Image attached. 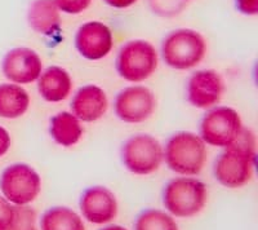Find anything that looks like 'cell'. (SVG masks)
I'll use <instances>...</instances> for the list:
<instances>
[{
    "label": "cell",
    "mask_w": 258,
    "mask_h": 230,
    "mask_svg": "<svg viewBox=\"0 0 258 230\" xmlns=\"http://www.w3.org/2000/svg\"><path fill=\"white\" fill-rule=\"evenodd\" d=\"M0 189L8 202L16 206H27L40 193V176L29 164L16 163L7 167L2 174Z\"/></svg>",
    "instance_id": "7"
},
{
    "label": "cell",
    "mask_w": 258,
    "mask_h": 230,
    "mask_svg": "<svg viewBox=\"0 0 258 230\" xmlns=\"http://www.w3.org/2000/svg\"><path fill=\"white\" fill-rule=\"evenodd\" d=\"M164 151L160 142L150 135H136L121 146V162L135 175H150L160 167Z\"/></svg>",
    "instance_id": "6"
},
{
    "label": "cell",
    "mask_w": 258,
    "mask_h": 230,
    "mask_svg": "<svg viewBox=\"0 0 258 230\" xmlns=\"http://www.w3.org/2000/svg\"><path fill=\"white\" fill-rule=\"evenodd\" d=\"M7 230H36V212L27 206H15V218Z\"/></svg>",
    "instance_id": "21"
},
{
    "label": "cell",
    "mask_w": 258,
    "mask_h": 230,
    "mask_svg": "<svg viewBox=\"0 0 258 230\" xmlns=\"http://www.w3.org/2000/svg\"><path fill=\"white\" fill-rule=\"evenodd\" d=\"M49 133L57 144L70 148L80 141L83 128L80 121L73 112L61 111L50 119Z\"/></svg>",
    "instance_id": "17"
},
{
    "label": "cell",
    "mask_w": 258,
    "mask_h": 230,
    "mask_svg": "<svg viewBox=\"0 0 258 230\" xmlns=\"http://www.w3.org/2000/svg\"><path fill=\"white\" fill-rule=\"evenodd\" d=\"M3 74L7 79L17 84H29L39 79L43 70L41 59L30 48H15L4 56Z\"/></svg>",
    "instance_id": "11"
},
{
    "label": "cell",
    "mask_w": 258,
    "mask_h": 230,
    "mask_svg": "<svg viewBox=\"0 0 258 230\" xmlns=\"http://www.w3.org/2000/svg\"><path fill=\"white\" fill-rule=\"evenodd\" d=\"M135 230H178L172 216L160 210L142 211L136 218Z\"/></svg>",
    "instance_id": "20"
},
{
    "label": "cell",
    "mask_w": 258,
    "mask_h": 230,
    "mask_svg": "<svg viewBox=\"0 0 258 230\" xmlns=\"http://www.w3.org/2000/svg\"><path fill=\"white\" fill-rule=\"evenodd\" d=\"M73 88V80L64 69L50 66L41 71L38 79V91L48 102H59L68 98Z\"/></svg>",
    "instance_id": "16"
},
{
    "label": "cell",
    "mask_w": 258,
    "mask_h": 230,
    "mask_svg": "<svg viewBox=\"0 0 258 230\" xmlns=\"http://www.w3.org/2000/svg\"><path fill=\"white\" fill-rule=\"evenodd\" d=\"M103 2L114 8H128V7L133 6L137 0H103Z\"/></svg>",
    "instance_id": "27"
},
{
    "label": "cell",
    "mask_w": 258,
    "mask_h": 230,
    "mask_svg": "<svg viewBox=\"0 0 258 230\" xmlns=\"http://www.w3.org/2000/svg\"><path fill=\"white\" fill-rule=\"evenodd\" d=\"M84 218L92 224H106L117 213V202L112 192L105 186H92L83 192L79 202Z\"/></svg>",
    "instance_id": "13"
},
{
    "label": "cell",
    "mask_w": 258,
    "mask_h": 230,
    "mask_svg": "<svg viewBox=\"0 0 258 230\" xmlns=\"http://www.w3.org/2000/svg\"><path fill=\"white\" fill-rule=\"evenodd\" d=\"M243 130L240 115L231 107L218 106L207 112L200 123V139L204 144L227 148Z\"/></svg>",
    "instance_id": "8"
},
{
    "label": "cell",
    "mask_w": 258,
    "mask_h": 230,
    "mask_svg": "<svg viewBox=\"0 0 258 230\" xmlns=\"http://www.w3.org/2000/svg\"><path fill=\"white\" fill-rule=\"evenodd\" d=\"M225 84L214 70H200L194 73L187 82V101L198 109H211L221 101Z\"/></svg>",
    "instance_id": "10"
},
{
    "label": "cell",
    "mask_w": 258,
    "mask_h": 230,
    "mask_svg": "<svg viewBox=\"0 0 258 230\" xmlns=\"http://www.w3.org/2000/svg\"><path fill=\"white\" fill-rule=\"evenodd\" d=\"M41 230H85L83 220L68 207H52L40 220Z\"/></svg>",
    "instance_id": "19"
},
{
    "label": "cell",
    "mask_w": 258,
    "mask_h": 230,
    "mask_svg": "<svg viewBox=\"0 0 258 230\" xmlns=\"http://www.w3.org/2000/svg\"><path fill=\"white\" fill-rule=\"evenodd\" d=\"M235 7L245 16H255L258 13V0H235Z\"/></svg>",
    "instance_id": "25"
},
{
    "label": "cell",
    "mask_w": 258,
    "mask_h": 230,
    "mask_svg": "<svg viewBox=\"0 0 258 230\" xmlns=\"http://www.w3.org/2000/svg\"><path fill=\"white\" fill-rule=\"evenodd\" d=\"M207 52L206 40L198 31L178 29L168 34L161 44L163 60L169 68L187 70L200 64Z\"/></svg>",
    "instance_id": "3"
},
{
    "label": "cell",
    "mask_w": 258,
    "mask_h": 230,
    "mask_svg": "<svg viewBox=\"0 0 258 230\" xmlns=\"http://www.w3.org/2000/svg\"><path fill=\"white\" fill-rule=\"evenodd\" d=\"M78 52L87 60H101L112 48V34L109 27L98 21L82 25L75 36Z\"/></svg>",
    "instance_id": "12"
},
{
    "label": "cell",
    "mask_w": 258,
    "mask_h": 230,
    "mask_svg": "<svg viewBox=\"0 0 258 230\" xmlns=\"http://www.w3.org/2000/svg\"><path fill=\"white\" fill-rule=\"evenodd\" d=\"M92 0H54L59 11L69 15H78L87 9Z\"/></svg>",
    "instance_id": "23"
},
{
    "label": "cell",
    "mask_w": 258,
    "mask_h": 230,
    "mask_svg": "<svg viewBox=\"0 0 258 230\" xmlns=\"http://www.w3.org/2000/svg\"><path fill=\"white\" fill-rule=\"evenodd\" d=\"M15 218V207L6 198L0 197V230H7Z\"/></svg>",
    "instance_id": "24"
},
{
    "label": "cell",
    "mask_w": 258,
    "mask_h": 230,
    "mask_svg": "<svg viewBox=\"0 0 258 230\" xmlns=\"http://www.w3.org/2000/svg\"><path fill=\"white\" fill-rule=\"evenodd\" d=\"M158 68V52L145 40H131L123 45L116 57V71L132 83L146 80Z\"/></svg>",
    "instance_id": "5"
},
{
    "label": "cell",
    "mask_w": 258,
    "mask_h": 230,
    "mask_svg": "<svg viewBox=\"0 0 258 230\" xmlns=\"http://www.w3.org/2000/svg\"><path fill=\"white\" fill-rule=\"evenodd\" d=\"M107 106L109 101L105 91L93 84L78 89L71 101L73 114L83 122H96L101 119L107 111Z\"/></svg>",
    "instance_id": "14"
},
{
    "label": "cell",
    "mask_w": 258,
    "mask_h": 230,
    "mask_svg": "<svg viewBox=\"0 0 258 230\" xmlns=\"http://www.w3.org/2000/svg\"><path fill=\"white\" fill-rule=\"evenodd\" d=\"M101 230H126V229L123 226H119V225H111V226L103 227V229H101Z\"/></svg>",
    "instance_id": "28"
},
{
    "label": "cell",
    "mask_w": 258,
    "mask_h": 230,
    "mask_svg": "<svg viewBox=\"0 0 258 230\" xmlns=\"http://www.w3.org/2000/svg\"><path fill=\"white\" fill-rule=\"evenodd\" d=\"M11 148V136L8 131L0 126V156H3Z\"/></svg>",
    "instance_id": "26"
},
{
    "label": "cell",
    "mask_w": 258,
    "mask_h": 230,
    "mask_svg": "<svg viewBox=\"0 0 258 230\" xmlns=\"http://www.w3.org/2000/svg\"><path fill=\"white\" fill-rule=\"evenodd\" d=\"M27 21L40 35L54 36L61 30V16L54 0H34L29 7Z\"/></svg>",
    "instance_id": "15"
},
{
    "label": "cell",
    "mask_w": 258,
    "mask_h": 230,
    "mask_svg": "<svg viewBox=\"0 0 258 230\" xmlns=\"http://www.w3.org/2000/svg\"><path fill=\"white\" fill-rule=\"evenodd\" d=\"M30 105L29 93L17 84H0V117L7 119L20 118Z\"/></svg>",
    "instance_id": "18"
},
{
    "label": "cell",
    "mask_w": 258,
    "mask_h": 230,
    "mask_svg": "<svg viewBox=\"0 0 258 230\" xmlns=\"http://www.w3.org/2000/svg\"><path fill=\"white\" fill-rule=\"evenodd\" d=\"M163 151L169 169L183 176L199 175L206 164V144L192 132L182 131L170 136Z\"/></svg>",
    "instance_id": "2"
},
{
    "label": "cell",
    "mask_w": 258,
    "mask_h": 230,
    "mask_svg": "<svg viewBox=\"0 0 258 230\" xmlns=\"http://www.w3.org/2000/svg\"><path fill=\"white\" fill-rule=\"evenodd\" d=\"M150 6L160 16H173L183 8V0H150Z\"/></svg>",
    "instance_id": "22"
},
{
    "label": "cell",
    "mask_w": 258,
    "mask_h": 230,
    "mask_svg": "<svg viewBox=\"0 0 258 230\" xmlns=\"http://www.w3.org/2000/svg\"><path fill=\"white\" fill-rule=\"evenodd\" d=\"M207 188L198 179L177 177L170 180L163 190L165 210L176 217H191L204 208Z\"/></svg>",
    "instance_id": "4"
},
{
    "label": "cell",
    "mask_w": 258,
    "mask_h": 230,
    "mask_svg": "<svg viewBox=\"0 0 258 230\" xmlns=\"http://www.w3.org/2000/svg\"><path fill=\"white\" fill-rule=\"evenodd\" d=\"M214 162L213 174L221 185L236 189L252 179L255 164V136L243 128L239 136Z\"/></svg>",
    "instance_id": "1"
},
{
    "label": "cell",
    "mask_w": 258,
    "mask_h": 230,
    "mask_svg": "<svg viewBox=\"0 0 258 230\" xmlns=\"http://www.w3.org/2000/svg\"><path fill=\"white\" fill-rule=\"evenodd\" d=\"M156 106L155 96L142 86L126 87L116 95L115 114L125 123H141L153 115Z\"/></svg>",
    "instance_id": "9"
}]
</instances>
